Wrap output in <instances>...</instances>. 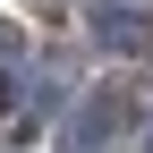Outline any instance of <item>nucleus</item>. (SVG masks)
I'll return each mask as SVG.
<instances>
[{
  "label": "nucleus",
  "instance_id": "nucleus-1",
  "mask_svg": "<svg viewBox=\"0 0 153 153\" xmlns=\"http://www.w3.org/2000/svg\"><path fill=\"white\" fill-rule=\"evenodd\" d=\"M85 34L111 60H153V9L145 0H85Z\"/></svg>",
  "mask_w": 153,
  "mask_h": 153
},
{
  "label": "nucleus",
  "instance_id": "nucleus-2",
  "mask_svg": "<svg viewBox=\"0 0 153 153\" xmlns=\"http://www.w3.org/2000/svg\"><path fill=\"white\" fill-rule=\"evenodd\" d=\"M111 128H119V94H94V102L68 111V153H102Z\"/></svg>",
  "mask_w": 153,
  "mask_h": 153
},
{
  "label": "nucleus",
  "instance_id": "nucleus-3",
  "mask_svg": "<svg viewBox=\"0 0 153 153\" xmlns=\"http://www.w3.org/2000/svg\"><path fill=\"white\" fill-rule=\"evenodd\" d=\"M145 153H153V128H145Z\"/></svg>",
  "mask_w": 153,
  "mask_h": 153
}]
</instances>
